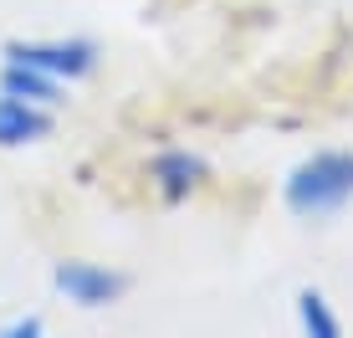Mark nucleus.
Returning a JSON list of instances; mask_svg holds the SVG:
<instances>
[{
  "instance_id": "f257e3e1",
  "label": "nucleus",
  "mask_w": 353,
  "mask_h": 338,
  "mask_svg": "<svg viewBox=\"0 0 353 338\" xmlns=\"http://www.w3.org/2000/svg\"><path fill=\"white\" fill-rule=\"evenodd\" d=\"M282 200L302 221H327L353 200V149H318L292 164L282 179Z\"/></svg>"
},
{
  "instance_id": "f03ea898",
  "label": "nucleus",
  "mask_w": 353,
  "mask_h": 338,
  "mask_svg": "<svg viewBox=\"0 0 353 338\" xmlns=\"http://www.w3.org/2000/svg\"><path fill=\"white\" fill-rule=\"evenodd\" d=\"M6 62H26V67L52 72L57 82H72V77H88V72L97 67V41H88V36H57V41H10V46H6Z\"/></svg>"
},
{
  "instance_id": "7ed1b4c3",
  "label": "nucleus",
  "mask_w": 353,
  "mask_h": 338,
  "mask_svg": "<svg viewBox=\"0 0 353 338\" xmlns=\"http://www.w3.org/2000/svg\"><path fill=\"white\" fill-rule=\"evenodd\" d=\"M52 282H57V292H62L67 303H77V308H108V303H118V297L128 292V277L113 272V267H97V261H57Z\"/></svg>"
},
{
  "instance_id": "20e7f679",
  "label": "nucleus",
  "mask_w": 353,
  "mask_h": 338,
  "mask_svg": "<svg viewBox=\"0 0 353 338\" xmlns=\"http://www.w3.org/2000/svg\"><path fill=\"white\" fill-rule=\"evenodd\" d=\"M149 179H154V190H159L169 205H179V200H190L194 190L205 185V159L190 154V149H164V154H154Z\"/></svg>"
},
{
  "instance_id": "39448f33",
  "label": "nucleus",
  "mask_w": 353,
  "mask_h": 338,
  "mask_svg": "<svg viewBox=\"0 0 353 338\" xmlns=\"http://www.w3.org/2000/svg\"><path fill=\"white\" fill-rule=\"evenodd\" d=\"M46 134H52V113L46 108L0 92V149H21V143H36Z\"/></svg>"
},
{
  "instance_id": "423d86ee",
  "label": "nucleus",
  "mask_w": 353,
  "mask_h": 338,
  "mask_svg": "<svg viewBox=\"0 0 353 338\" xmlns=\"http://www.w3.org/2000/svg\"><path fill=\"white\" fill-rule=\"evenodd\" d=\"M0 92L26 98L36 108H57L62 103V82H57L52 72H41V67H26V62H6L0 67Z\"/></svg>"
},
{
  "instance_id": "0eeeda50",
  "label": "nucleus",
  "mask_w": 353,
  "mask_h": 338,
  "mask_svg": "<svg viewBox=\"0 0 353 338\" xmlns=\"http://www.w3.org/2000/svg\"><path fill=\"white\" fill-rule=\"evenodd\" d=\"M297 323H302V338H343V323H338L333 303L318 287H302L297 292Z\"/></svg>"
},
{
  "instance_id": "6e6552de",
  "label": "nucleus",
  "mask_w": 353,
  "mask_h": 338,
  "mask_svg": "<svg viewBox=\"0 0 353 338\" xmlns=\"http://www.w3.org/2000/svg\"><path fill=\"white\" fill-rule=\"evenodd\" d=\"M0 338H52V333H46L41 318H31V312H26V318H10L6 328H0Z\"/></svg>"
}]
</instances>
